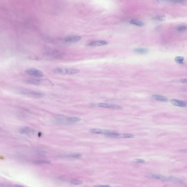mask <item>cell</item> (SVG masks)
<instances>
[{
	"instance_id": "2e32d148",
	"label": "cell",
	"mask_w": 187,
	"mask_h": 187,
	"mask_svg": "<svg viewBox=\"0 0 187 187\" xmlns=\"http://www.w3.org/2000/svg\"><path fill=\"white\" fill-rule=\"evenodd\" d=\"M81 120V119L77 117H69L67 118V121L68 124L79 122Z\"/></svg>"
},
{
	"instance_id": "7a4b0ae2",
	"label": "cell",
	"mask_w": 187,
	"mask_h": 187,
	"mask_svg": "<svg viewBox=\"0 0 187 187\" xmlns=\"http://www.w3.org/2000/svg\"><path fill=\"white\" fill-rule=\"evenodd\" d=\"M26 73L28 75L36 78H41L44 75L42 71L35 68L27 69L26 70Z\"/></svg>"
},
{
	"instance_id": "f1b7e54d",
	"label": "cell",
	"mask_w": 187,
	"mask_h": 187,
	"mask_svg": "<svg viewBox=\"0 0 187 187\" xmlns=\"http://www.w3.org/2000/svg\"><path fill=\"white\" fill-rule=\"evenodd\" d=\"M179 151L180 152H182V153H187V149H182V150H179Z\"/></svg>"
},
{
	"instance_id": "d4e9b609",
	"label": "cell",
	"mask_w": 187,
	"mask_h": 187,
	"mask_svg": "<svg viewBox=\"0 0 187 187\" xmlns=\"http://www.w3.org/2000/svg\"><path fill=\"white\" fill-rule=\"evenodd\" d=\"M165 18V16H157L154 18L155 20L158 21H162L164 20Z\"/></svg>"
},
{
	"instance_id": "4fadbf2b",
	"label": "cell",
	"mask_w": 187,
	"mask_h": 187,
	"mask_svg": "<svg viewBox=\"0 0 187 187\" xmlns=\"http://www.w3.org/2000/svg\"><path fill=\"white\" fill-rule=\"evenodd\" d=\"M52 72L54 73L59 74H66V68L61 67L56 68L53 69Z\"/></svg>"
},
{
	"instance_id": "484cf974",
	"label": "cell",
	"mask_w": 187,
	"mask_h": 187,
	"mask_svg": "<svg viewBox=\"0 0 187 187\" xmlns=\"http://www.w3.org/2000/svg\"><path fill=\"white\" fill-rule=\"evenodd\" d=\"M175 3H182L186 2L187 0H170Z\"/></svg>"
},
{
	"instance_id": "6da1fadb",
	"label": "cell",
	"mask_w": 187,
	"mask_h": 187,
	"mask_svg": "<svg viewBox=\"0 0 187 187\" xmlns=\"http://www.w3.org/2000/svg\"><path fill=\"white\" fill-rule=\"evenodd\" d=\"M89 132L94 134H101V135H105L106 137L108 136L113 135L115 133H117L115 131L110 130H102L100 129H91L89 131Z\"/></svg>"
},
{
	"instance_id": "603a6c76",
	"label": "cell",
	"mask_w": 187,
	"mask_h": 187,
	"mask_svg": "<svg viewBox=\"0 0 187 187\" xmlns=\"http://www.w3.org/2000/svg\"><path fill=\"white\" fill-rule=\"evenodd\" d=\"M42 81V80L40 79H32L29 80V82L35 84H38L41 83Z\"/></svg>"
},
{
	"instance_id": "8992f818",
	"label": "cell",
	"mask_w": 187,
	"mask_h": 187,
	"mask_svg": "<svg viewBox=\"0 0 187 187\" xmlns=\"http://www.w3.org/2000/svg\"><path fill=\"white\" fill-rule=\"evenodd\" d=\"M98 105L99 107H102V108H110V109H122V108L120 106L115 105L100 103L98 104Z\"/></svg>"
},
{
	"instance_id": "ffe728a7",
	"label": "cell",
	"mask_w": 187,
	"mask_h": 187,
	"mask_svg": "<svg viewBox=\"0 0 187 187\" xmlns=\"http://www.w3.org/2000/svg\"><path fill=\"white\" fill-rule=\"evenodd\" d=\"M175 60L176 62L179 64H184V58L181 56H177L175 57Z\"/></svg>"
},
{
	"instance_id": "83f0119b",
	"label": "cell",
	"mask_w": 187,
	"mask_h": 187,
	"mask_svg": "<svg viewBox=\"0 0 187 187\" xmlns=\"http://www.w3.org/2000/svg\"><path fill=\"white\" fill-rule=\"evenodd\" d=\"M179 81L182 83H187V79H180Z\"/></svg>"
},
{
	"instance_id": "9c48e42d",
	"label": "cell",
	"mask_w": 187,
	"mask_h": 187,
	"mask_svg": "<svg viewBox=\"0 0 187 187\" xmlns=\"http://www.w3.org/2000/svg\"><path fill=\"white\" fill-rule=\"evenodd\" d=\"M22 93L24 94L30 96H36V97H41H41L42 96L44 95L43 94H42V93L30 91V90H24L22 91Z\"/></svg>"
},
{
	"instance_id": "e0dca14e",
	"label": "cell",
	"mask_w": 187,
	"mask_h": 187,
	"mask_svg": "<svg viewBox=\"0 0 187 187\" xmlns=\"http://www.w3.org/2000/svg\"><path fill=\"white\" fill-rule=\"evenodd\" d=\"M82 155L79 153L71 154L65 156L66 158H72V159H79L82 157Z\"/></svg>"
},
{
	"instance_id": "ac0fdd59",
	"label": "cell",
	"mask_w": 187,
	"mask_h": 187,
	"mask_svg": "<svg viewBox=\"0 0 187 187\" xmlns=\"http://www.w3.org/2000/svg\"><path fill=\"white\" fill-rule=\"evenodd\" d=\"M134 51L135 52L140 54H145L148 51L147 49L144 48H137L134 49Z\"/></svg>"
},
{
	"instance_id": "4316f807",
	"label": "cell",
	"mask_w": 187,
	"mask_h": 187,
	"mask_svg": "<svg viewBox=\"0 0 187 187\" xmlns=\"http://www.w3.org/2000/svg\"><path fill=\"white\" fill-rule=\"evenodd\" d=\"M135 161L138 163H146L145 160L142 159H136L135 160Z\"/></svg>"
},
{
	"instance_id": "ba28073f",
	"label": "cell",
	"mask_w": 187,
	"mask_h": 187,
	"mask_svg": "<svg viewBox=\"0 0 187 187\" xmlns=\"http://www.w3.org/2000/svg\"><path fill=\"white\" fill-rule=\"evenodd\" d=\"M20 133L21 134L30 135L31 134H33L36 132V131L33 128L28 127H24L21 128L20 130Z\"/></svg>"
},
{
	"instance_id": "44dd1931",
	"label": "cell",
	"mask_w": 187,
	"mask_h": 187,
	"mask_svg": "<svg viewBox=\"0 0 187 187\" xmlns=\"http://www.w3.org/2000/svg\"><path fill=\"white\" fill-rule=\"evenodd\" d=\"M34 163L36 164H51V161H47V160H38L34 162Z\"/></svg>"
},
{
	"instance_id": "9a60e30c",
	"label": "cell",
	"mask_w": 187,
	"mask_h": 187,
	"mask_svg": "<svg viewBox=\"0 0 187 187\" xmlns=\"http://www.w3.org/2000/svg\"><path fill=\"white\" fill-rule=\"evenodd\" d=\"M80 72L79 69L75 68H66V74L73 75Z\"/></svg>"
},
{
	"instance_id": "f546056e",
	"label": "cell",
	"mask_w": 187,
	"mask_h": 187,
	"mask_svg": "<svg viewBox=\"0 0 187 187\" xmlns=\"http://www.w3.org/2000/svg\"><path fill=\"white\" fill-rule=\"evenodd\" d=\"M9 186V185H7V184H3V183H1V184H0V187H8Z\"/></svg>"
},
{
	"instance_id": "d6a6232c",
	"label": "cell",
	"mask_w": 187,
	"mask_h": 187,
	"mask_svg": "<svg viewBox=\"0 0 187 187\" xmlns=\"http://www.w3.org/2000/svg\"><path fill=\"white\" fill-rule=\"evenodd\" d=\"M41 135L42 133L41 132H39V133H38V136H39V137H40L41 136Z\"/></svg>"
},
{
	"instance_id": "cb8c5ba5",
	"label": "cell",
	"mask_w": 187,
	"mask_h": 187,
	"mask_svg": "<svg viewBox=\"0 0 187 187\" xmlns=\"http://www.w3.org/2000/svg\"><path fill=\"white\" fill-rule=\"evenodd\" d=\"M47 152L45 151H39L37 152V155L40 156H44L47 155Z\"/></svg>"
},
{
	"instance_id": "52a82bcc",
	"label": "cell",
	"mask_w": 187,
	"mask_h": 187,
	"mask_svg": "<svg viewBox=\"0 0 187 187\" xmlns=\"http://www.w3.org/2000/svg\"><path fill=\"white\" fill-rule=\"evenodd\" d=\"M151 98L154 100L159 102H166L168 101V99L166 97L160 95H152Z\"/></svg>"
},
{
	"instance_id": "d6986e66",
	"label": "cell",
	"mask_w": 187,
	"mask_h": 187,
	"mask_svg": "<svg viewBox=\"0 0 187 187\" xmlns=\"http://www.w3.org/2000/svg\"><path fill=\"white\" fill-rule=\"evenodd\" d=\"M176 30L179 32H182L187 30V25H181L177 27Z\"/></svg>"
},
{
	"instance_id": "4dcf8cb0",
	"label": "cell",
	"mask_w": 187,
	"mask_h": 187,
	"mask_svg": "<svg viewBox=\"0 0 187 187\" xmlns=\"http://www.w3.org/2000/svg\"><path fill=\"white\" fill-rule=\"evenodd\" d=\"M95 186L96 187H109L110 186L109 185H97V186Z\"/></svg>"
},
{
	"instance_id": "7402d4cb",
	"label": "cell",
	"mask_w": 187,
	"mask_h": 187,
	"mask_svg": "<svg viewBox=\"0 0 187 187\" xmlns=\"http://www.w3.org/2000/svg\"><path fill=\"white\" fill-rule=\"evenodd\" d=\"M70 182L71 184H74V185H80L83 183V182L82 181L76 179H72L70 181Z\"/></svg>"
},
{
	"instance_id": "5b68a950",
	"label": "cell",
	"mask_w": 187,
	"mask_h": 187,
	"mask_svg": "<svg viewBox=\"0 0 187 187\" xmlns=\"http://www.w3.org/2000/svg\"><path fill=\"white\" fill-rule=\"evenodd\" d=\"M52 122L54 124L58 125L68 124L67 121V118H64L62 117H58L54 118L52 120Z\"/></svg>"
},
{
	"instance_id": "3957f363",
	"label": "cell",
	"mask_w": 187,
	"mask_h": 187,
	"mask_svg": "<svg viewBox=\"0 0 187 187\" xmlns=\"http://www.w3.org/2000/svg\"><path fill=\"white\" fill-rule=\"evenodd\" d=\"M171 104L175 106L181 108H184L187 106V102L183 100L177 99H172L170 100Z\"/></svg>"
},
{
	"instance_id": "8fae6325",
	"label": "cell",
	"mask_w": 187,
	"mask_h": 187,
	"mask_svg": "<svg viewBox=\"0 0 187 187\" xmlns=\"http://www.w3.org/2000/svg\"><path fill=\"white\" fill-rule=\"evenodd\" d=\"M108 42L104 40H98V41H93L88 44V45L89 46H104L107 44Z\"/></svg>"
},
{
	"instance_id": "30bf717a",
	"label": "cell",
	"mask_w": 187,
	"mask_h": 187,
	"mask_svg": "<svg viewBox=\"0 0 187 187\" xmlns=\"http://www.w3.org/2000/svg\"><path fill=\"white\" fill-rule=\"evenodd\" d=\"M82 37L79 36H72L67 37L64 39V41L66 42H75L79 41L81 40Z\"/></svg>"
},
{
	"instance_id": "7c38bea8",
	"label": "cell",
	"mask_w": 187,
	"mask_h": 187,
	"mask_svg": "<svg viewBox=\"0 0 187 187\" xmlns=\"http://www.w3.org/2000/svg\"><path fill=\"white\" fill-rule=\"evenodd\" d=\"M151 177L152 178L162 180V181H168L169 177H166L162 175H159V174H152L151 175Z\"/></svg>"
},
{
	"instance_id": "277c9868",
	"label": "cell",
	"mask_w": 187,
	"mask_h": 187,
	"mask_svg": "<svg viewBox=\"0 0 187 187\" xmlns=\"http://www.w3.org/2000/svg\"><path fill=\"white\" fill-rule=\"evenodd\" d=\"M108 137H111V138H134L135 136L134 135L130 134H127V133H124V134H119L118 133H115L112 135L109 136Z\"/></svg>"
},
{
	"instance_id": "5bb4252c",
	"label": "cell",
	"mask_w": 187,
	"mask_h": 187,
	"mask_svg": "<svg viewBox=\"0 0 187 187\" xmlns=\"http://www.w3.org/2000/svg\"><path fill=\"white\" fill-rule=\"evenodd\" d=\"M130 23L138 26H142L145 25V23L137 19H132L130 21Z\"/></svg>"
},
{
	"instance_id": "1f68e13d",
	"label": "cell",
	"mask_w": 187,
	"mask_h": 187,
	"mask_svg": "<svg viewBox=\"0 0 187 187\" xmlns=\"http://www.w3.org/2000/svg\"><path fill=\"white\" fill-rule=\"evenodd\" d=\"M15 186H16V187H22L23 186H22V185H20V184H16V185H15Z\"/></svg>"
}]
</instances>
